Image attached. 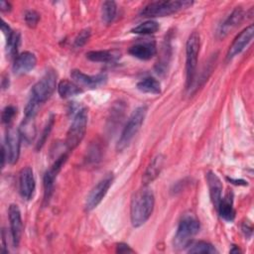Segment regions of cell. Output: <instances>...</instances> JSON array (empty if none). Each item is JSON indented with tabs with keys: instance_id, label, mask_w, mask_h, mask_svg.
<instances>
[{
	"instance_id": "3957f363",
	"label": "cell",
	"mask_w": 254,
	"mask_h": 254,
	"mask_svg": "<svg viewBox=\"0 0 254 254\" xmlns=\"http://www.w3.org/2000/svg\"><path fill=\"white\" fill-rule=\"evenodd\" d=\"M191 1H181V0H173V1H154L147 4L140 11V15L142 17L153 18V17H165L170 16L179 12L182 9L188 8L191 6Z\"/></svg>"
},
{
	"instance_id": "1f68e13d",
	"label": "cell",
	"mask_w": 254,
	"mask_h": 254,
	"mask_svg": "<svg viewBox=\"0 0 254 254\" xmlns=\"http://www.w3.org/2000/svg\"><path fill=\"white\" fill-rule=\"evenodd\" d=\"M25 22L30 28H35L40 20V15L35 10H28L25 13Z\"/></svg>"
},
{
	"instance_id": "d590c367",
	"label": "cell",
	"mask_w": 254,
	"mask_h": 254,
	"mask_svg": "<svg viewBox=\"0 0 254 254\" xmlns=\"http://www.w3.org/2000/svg\"><path fill=\"white\" fill-rule=\"evenodd\" d=\"M1 30L3 32V34L5 35V37L9 36L11 33H12V30L11 28L8 26V24H6L4 21H2V24H1Z\"/></svg>"
},
{
	"instance_id": "603a6c76",
	"label": "cell",
	"mask_w": 254,
	"mask_h": 254,
	"mask_svg": "<svg viewBox=\"0 0 254 254\" xmlns=\"http://www.w3.org/2000/svg\"><path fill=\"white\" fill-rule=\"evenodd\" d=\"M58 92L62 98H68L81 93L82 88L73 81L64 79L58 84Z\"/></svg>"
},
{
	"instance_id": "83f0119b",
	"label": "cell",
	"mask_w": 254,
	"mask_h": 254,
	"mask_svg": "<svg viewBox=\"0 0 254 254\" xmlns=\"http://www.w3.org/2000/svg\"><path fill=\"white\" fill-rule=\"evenodd\" d=\"M189 253H217L216 248L209 242L197 241L189 244Z\"/></svg>"
},
{
	"instance_id": "ba28073f",
	"label": "cell",
	"mask_w": 254,
	"mask_h": 254,
	"mask_svg": "<svg viewBox=\"0 0 254 254\" xmlns=\"http://www.w3.org/2000/svg\"><path fill=\"white\" fill-rule=\"evenodd\" d=\"M112 182H113V175L107 174L91 189V190L89 191L85 199V203H84L85 210L90 211L101 202V200L106 195L109 188L111 187Z\"/></svg>"
},
{
	"instance_id": "8992f818",
	"label": "cell",
	"mask_w": 254,
	"mask_h": 254,
	"mask_svg": "<svg viewBox=\"0 0 254 254\" xmlns=\"http://www.w3.org/2000/svg\"><path fill=\"white\" fill-rule=\"evenodd\" d=\"M199 221L192 214H186L179 222L176 235L174 237V246L178 249L188 247L191 238L199 231Z\"/></svg>"
},
{
	"instance_id": "ac0fdd59",
	"label": "cell",
	"mask_w": 254,
	"mask_h": 254,
	"mask_svg": "<svg viewBox=\"0 0 254 254\" xmlns=\"http://www.w3.org/2000/svg\"><path fill=\"white\" fill-rule=\"evenodd\" d=\"M206 181L209 190L210 199L212 201V204L216 208L222 197V183L217 175L213 172H208L206 174Z\"/></svg>"
},
{
	"instance_id": "e575fe53",
	"label": "cell",
	"mask_w": 254,
	"mask_h": 254,
	"mask_svg": "<svg viewBox=\"0 0 254 254\" xmlns=\"http://www.w3.org/2000/svg\"><path fill=\"white\" fill-rule=\"evenodd\" d=\"M8 161V157H7V152H6V149H5V146L2 145V148H1V167L4 168L5 166V162Z\"/></svg>"
},
{
	"instance_id": "277c9868",
	"label": "cell",
	"mask_w": 254,
	"mask_h": 254,
	"mask_svg": "<svg viewBox=\"0 0 254 254\" xmlns=\"http://www.w3.org/2000/svg\"><path fill=\"white\" fill-rule=\"evenodd\" d=\"M87 118V110L85 108H78L74 113L65 139V146L68 152L75 149L82 141L86 132Z\"/></svg>"
},
{
	"instance_id": "484cf974",
	"label": "cell",
	"mask_w": 254,
	"mask_h": 254,
	"mask_svg": "<svg viewBox=\"0 0 254 254\" xmlns=\"http://www.w3.org/2000/svg\"><path fill=\"white\" fill-rule=\"evenodd\" d=\"M117 13V5L114 1H105L101 7V18L105 24H110Z\"/></svg>"
},
{
	"instance_id": "4fadbf2b",
	"label": "cell",
	"mask_w": 254,
	"mask_h": 254,
	"mask_svg": "<svg viewBox=\"0 0 254 254\" xmlns=\"http://www.w3.org/2000/svg\"><path fill=\"white\" fill-rule=\"evenodd\" d=\"M36 181L31 167H24L19 173V192L24 199H31L35 192Z\"/></svg>"
},
{
	"instance_id": "52a82bcc",
	"label": "cell",
	"mask_w": 254,
	"mask_h": 254,
	"mask_svg": "<svg viewBox=\"0 0 254 254\" xmlns=\"http://www.w3.org/2000/svg\"><path fill=\"white\" fill-rule=\"evenodd\" d=\"M56 87H58L56 72L54 70H47L42 78L33 85L29 100L40 105L53 95Z\"/></svg>"
},
{
	"instance_id": "30bf717a",
	"label": "cell",
	"mask_w": 254,
	"mask_h": 254,
	"mask_svg": "<svg viewBox=\"0 0 254 254\" xmlns=\"http://www.w3.org/2000/svg\"><path fill=\"white\" fill-rule=\"evenodd\" d=\"M21 141H22V137L19 129L9 126L6 131L4 146L7 152L8 162L11 165H14L18 162V159L20 156Z\"/></svg>"
},
{
	"instance_id": "836d02e7",
	"label": "cell",
	"mask_w": 254,
	"mask_h": 254,
	"mask_svg": "<svg viewBox=\"0 0 254 254\" xmlns=\"http://www.w3.org/2000/svg\"><path fill=\"white\" fill-rule=\"evenodd\" d=\"M11 9H12V6L9 2H7V1L0 2V10L2 12H9V11H11Z\"/></svg>"
},
{
	"instance_id": "7a4b0ae2",
	"label": "cell",
	"mask_w": 254,
	"mask_h": 254,
	"mask_svg": "<svg viewBox=\"0 0 254 254\" xmlns=\"http://www.w3.org/2000/svg\"><path fill=\"white\" fill-rule=\"evenodd\" d=\"M147 111H148V108L145 105L139 106L138 108H136L133 111V113L129 117L126 125L124 126V128L121 132V135L119 137V140L117 142L116 149L118 151L124 150L130 144V142L133 140V138L136 136V134L140 130V128L145 120Z\"/></svg>"
},
{
	"instance_id": "f546056e",
	"label": "cell",
	"mask_w": 254,
	"mask_h": 254,
	"mask_svg": "<svg viewBox=\"0 0 254 254\" xmlns=\"http://www.w3.org/2000/svg\"><path fill=\"white\" fill-rule=\"evenodd\" d=\"M90 36H91V30L89 28L81 30L76 35V37L74 38V41H73L74 47L75 48H81L82 46H84L88 42Z\"/></svg>"
},
{
	"instance_id": "6da1fadb",
	"label": "cell",
	"mask_w": 254,
	"mask_h": 254,
	"mask_svg": "<svg viewBox=\"0 0 254 254\" xmlns=\"http://www.w3.org/2000/svg\"><path fill=\"white\" fill-rule=\"evenodd\" d=\"M155 205L153 190L147 186L138 190L131 198L130 219L134 227L143 225L151 216Z\"/></svg>"
},
{
	"instance_id": "74e56055",
	"label": "cell",
	"mask_w": 254,
	"mask_h": 254,
	"mask_svg": "<svg viewBox=\"0 0 254 254\" xmlns=\"http://www.w3.org/2000/svg\"><path fill=\"white\" fill-rule=\"evenodd\" d=\"M2 88L5 89L9 86V77L8 76H3V79H2Z\"/></svg>"
},
{
	"instance_id": "cb8c5ba5",
	"label": "cell",
	"mask_w": 254,
	"mask_h": 254,
	"mask_svg": "<svg viewBox=\"0 0 254 254\" xmlns=\"http://www.w3.org/2000/svg\"><path fill=\"white\" fill-rule=\"evenodd\" d=\"M137 88L141 92L150 94H160L161 84L154 77H146L137 83Z\"/></svg>"
},
{
	"instance_id": "ffe728a7",
	"label": "cell",
	"mask_w": 254,
	"mask_h": 254,
	"mask_svg": "<svg viewBox=\"0 0 254 254\" xmlns=\"http://www.w3.org/2000/svg\"><path fill=\"white\" fill-rule=\"evenodd\" d=\"M218 214L226 221H232L235 217V210L233 206V193L228 191L223 197H221L217 207Z\"/></svg>"
},
{
	"instance_id": "4316f807",
	"label": "cell",
	"mask_w": 254,
	"mask_h": 254,
	"mask_svg": "<svg viewBox=\"0 0 254 254\" xmlns=\"http://www.w3.org/2000/svg\"><path fill=\"white\" fill-rule=\"evenodd\" d=\"M159 28L160 26L158 22L154 20H148L139 24L135 28H133L131 32L133 34H139V35H150V34L156 33L159 30Z\"/></svg>"
},
{
	"instance_id": "e0dca14e",
	"label": "cell",
	"mask_w": 254,
	"mask_h": 254,
	"mask_svg": "<svg viewBox=\"0 0 254 254\" xmlns=\"http://www.w3.org/2000/svg\"><path fill=\"white\" fill-rule=\"evenodd\" d=\"M128 53L139 60L148 61L156 55L157 49L154 42H143L131 46Z\"/></svg>"
},
{
	"instance_id": "44dd1931",
	"label": "cell",
	"mask_w": 254,
	"mask_h": 254,
	"mask_svg": "<svg viewBox=\"0 0 254 254\" xmlns=\"http://www.w3.org/2000/svg\"><path fill=\"white\" fill-rule=\"evenodd\" d=\"M121 54L117 50H100L90 51L86 54V58L95 63H113L120 58Z\"/></svg>"
},
{
	"instance_id": "d6a6232c",
	"label": "cell",
	"mask_w": 254,
	"mask_h": 254,
	"mask_svg": "<svg viewBox=\"0 0 254 254\" xmlns=\"http://www.w3.org/2000/svg\"><path fill=\"white\" fill-rule=\"evenodd\" d=\"M116 252H118V253H132V252H134V250L131 249L130 246L125 244V243H118L117 246H116Z\"/></svg>"
},
{
	"instance_id": "7402d4cb",
	"label": "cell",
	"mask_w": 254,
	"mask_h": 254,
	"mask_svg": "<svg viewBox=\"0 0 254 254\" xmlns=\"http://www.w3.org/2000/svg\"><path fill=\"white\" fill-rule=\"evenodd\" d=\"M35 116L36 115H25V118L19 127L22 140L27 143H31L36 137Z\"/></svg>"
},
{
	"instance_id": "5b68a950",
	"label": "cell",
	"mask_w": 254,
	"mask_h": 254,
	"mask_svg": "<svg viewBox=\"0 0 254 254\" xmlns=\"http://www.w3.org/2000/svg\"><path fill=\"white\" fill-rule=\"evenodd\" d=\"M199 46V34L197 32H192L189 36L186 44V82L188 89L191 87L194 81Z\"/></svg>"
},
{
	"instance_id": "9c48e42d",
	"label": "cell",
	"mask_w": 254,
	"mask_h": 254,
	"mask_svg": "<svg viewBox=\"0 0 254 254\" xmlns=\"http://www.w3.org/2000/svg\"><path fill=\"white\" fill-rule=\"evenodd\" d=\"M67 159V153L61 154L44 176V204H48L54 190L55 180Z\"/></svg>"
},
{
	"instance_id": "f35d334b",
	"label": "cell",
	"mask_w": 254,
	"mask_h": 254,
	"mask_svg": "<svg viewBox=\"0 0 254 254\" xmlns=\"http://www.w3.org/2000/svg\"><path fill=\"white\" fill-rule=\"evenodd\" d=\"M239 252H241V251L239 250V248H237L235 245H233V249L230 250V253H239Z\"/></svg>"
},
{
	"instance_id": "8fae6325",
	"label": "cell",
	"mask_w": 254,
	"mask_h": 254,
	"mask_svg": "<svg viewBox=\"0 0 254 254\" xmlns=\"http://www.w3.org/2000/svg\"><path fill=\"white\" fill-rule=\"evenodd\" d=\"M70 76L79 87H86L89 89L97 88L104 85L107 81V75L105 73H99L96 75H87L78 69H72Z\"/></svg>"
},
{
	"instance_id": "4dcf8cb0",
	"label": "cell",
	"mask_w": 254,
	"mask_h": 254,
	"mask_svg": "<svg viewBox=\"0 0 254 254\" xmlns=\"http://www.w3.org/2000/svg\"><path fill=\"white\" fill-rule=\"evenodd\" d=\"M17 114V108L13 105H8L6 106L3 110H2V114H1V118H2V122L4 124L9 125L11 123V121L13 120V118L15 117V115Z\"/></svg>"
},
{
	"instance_id": "f1b7e54d",
	"label": "cell",
	"mask_w": 254,
	"mask_h": 254,
	"mask_svg": "<svg viewBox=\"0 0 254 254\" xmlns=\"http://www.w3.org/2000/svg\"><path fill=\"white\" fill-rule=\"evenodd\" d=\"M54 122H55V119H54V116L52 115V116L49 118V120H48V122H47V124H46V126H45V128H44V130H43V132H42V134H41V136H40V139H39V141H38V143H37L36 149H37L38 151H40V150L43 148L44 144L46 143V140H47V138L49 137V134L51 133V131H52V129H53Z\"/></svg>"
},
{
	"instance_id": "d6986e66",
	"label": "cell",
	"mask_w": 254,
	"mask_h": 254,
	"mask_svg": "<svg viewBox=\"0 0 254 254\" xmlns=\"http://www.w3.org/2000/svg\"><path fill=\"white\" fill-rule=\"evenodd\" d=\"M164 162H165V157L161 154L157 155L156 157H154L152 159V161L148 165V167L143 175V182H144L145 186L152 183L154 180H156L158 178V176L160 175V173L163 169Z\"/></svg>"
},
{
	"instance_id": "d4e9b609",
	"label": "cell",
	"mask_w": 254,
	"mask_h": 254,
	"mask_svg": "<svg viewBox=\"0 0 254 254\" xmlns=\"http://www.w3.org/2000/svg\"><path fill=\"white\" fill-rule=\"evenodd\" d=\"M20 45V34L17 31H12V33L6 37V55L8 58H16L18 47Z\"/></svg>"
},
{
	"instance_id": "5bb4252c",
	"label": "cell",
	"mask_w": 254,
	"mask_h": 254,
	"mask_svg": "<svg viewBox=\"0 0 254 254\" xmlns=\"http://www.w3.org/2000/svg\"><path fill=\"white\" fill-rule=\"evenodd\" d=\"M9 221H10V232L12 237V242L15 247H17L21 241L23 233V222L21 217V211L17 204H11L9 206Z\"/></svg>"
},
{
	"instance_id": "2e32d148",
	"label": "cell",
	"mask_w": 254,
	"mask_h": 254,
	"mask_svg": "<svg viewBox=\"0 0 254 254\" xmlns=\"http://www.w3.org/2000/svg\"><path fill=\"white\" fill-rule=\"evenodd\" d=\"M37 64V58L31 52H23L14 60L13 63V71L16 74H24L32 70Z\"/></svg>"
},
{
	"instance_id": "9a60e30c",
	"label": "cell",
	"mask_w": 254,
	"mask_h": 254,
	"mask_svg": "<svg viewBox=\"0 0 254 254\" xmlns=\"http://www.w3.org/2000/svg\"><path fill=\"white\" fill-rule=\"evenodd\" d=\"M245 16V13L241 7H236L228 16L227 18L222 22L218 29V37L224 38L226 37L233 29H235L240 23L243 21Z\"/></svg>"
},
{
	"instance_id": "7c38bea8",
	"label": "cell",
	"mask_w": 254,
	"mask_h": 254,
	"mask_svg": "<svg viewBox=\"0 0 254 254\" xmlns=\"http://www.w3.org/2000/svg\"><path fill=\"white\" fill-rule=\"evenodd\" d=\"M253 35H254V26L253 25H249L244 30H242L236 36V38L233 40L232 44L230 45V47L227 51V55H226L227 61H230L233 58H235L237 55H239L248 46V44L252 41Z\"/></svg>"
},
{
	"instance_id": "8d00e7d4",
	"label": "cell",
	"mask_w": 254,
	"mask_h": 254,
	"mask_svg": "<svg viewBox=\"0 0 254 254\" xmlns=\"http://www.w3.org/2000/svg\"><path fill=\"white\" fill-rule=\"evenodd\" d=\"M242 231L245 233V236L247 235V232H249V234L251 235L252 234V227L250 226H248L246 223H244L243 225H242Z\"/></svg>"
}]
</instances>
